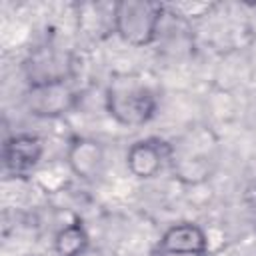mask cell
I'll list each match as a JSON object with an SVG mask.
<instances>
[{
  "mask_svg": "<svg viewBox=\"0 0 256 256\" xmlns=\"http://www.w3.org/2000/svg\"><path fill=\"white\" fill-rule=\"evenodd\" d=\"M104 106L108 116L120 126H144L158 112V94L142 78L118 74L106 86Z\"/></svg>",
  "mask_w": 256,
  "mask_h": 256,
  "instance_id": "obj_1",
  "label": "cell"
},
{
  "mask_svg": "<svg viewBox=\"0 0 256 256\" xmlns=\"http://www.w3.org/2000/svg\"><path fill=\"white\" fill-rule=\"evenodd\" d=\"M156 248L168 252L202 254L208 256V236L196 222H176L164 230Z\"/></svg>",
  "mask_w": 256,
  "mask_h": 256,
  "instance_id": "obj_9",
  "label": "cell"
},
{
  "mask_svg": "<svg viewBox=\"0 0 256 256\" xmlns=\"http://www.w3.org/2000/svg\"><path fill=\"white\" fill-rule=\"evenodd\" d=\"M170 168L184 184H200L208 180L216 166L214 140L210 132L194 128L182 138L170 142Z\"/></svg>",
  "mask_w": 256,
  "mask_h": 256,
  "instance_id": "obj_2",
  "label": "cell"
},
{
  "mask_svg": "<svg viewBox=\"0 0 256 256\" xmlns=\"http://www.w3.org/2000/svg\"><path fill=\"white\" fill-rule=\"evenodd\" d=\"M66 162L74 176L82 180H96L102 176L106 166V154L98 140L78 136L70 142L66 152Z\"/></svg>",
  "mask_w": 256,
  "mask_h": 256,
  "instance_id": "obj_8",
  "label": "cell"
},
{
  "mask_svg": "<svg viewBox=\"0 0 256 256\" xmlns=\"http://www.w3.org/2000/svg\"><path fill=\"white\" fill-rule=\"evenodd\" d=\"M78 90L72 80L50 82V84H34L26 88L24 104L32 116L38 118H60L72 112L78 104Z\"/></svg>",
  "mask_w": 256,
  "mask_h": 256,
  "instance_id": "obj_5",
  "label": "cell"
},
{
  "mask_svg": "<svg viewBox=\"0 0 256 256\" xmlns=\"http://www.w3.org/2000/svg\"><path fill=\"white\" fill-rule=\"evenodd\" d=\"M170 152L172 146L166 140L154 136L136 140L126 150V168L134 178L150 180L158 176L166 164H170Z\"/></svg>",
  "mask_w": 256,
  "mask_h": 256,
  "instance_id": "obj_7",
  "label": "cell"
},
{
  "mask_svg": "<svg viewBox=\"0 0 256 256\" xmlns=\"http://www.w3.org/2000/svg\"><path fill=\"white\" fill-rule=\"evenodd\" d=\"M152 256H202V254H184V252H168V250H160L154 246Z\"/></svg>",
  "mask_w": 256,
  "mask_h": 256,
  "instance_id": "obj_11",
  "label": "cell"
},
{
  "mask_svg": "<svg viewBox=\"0 0 256 256\" xmlns=\"http://www.w3.org/2000/svg\"><path fill=\"white\" fill-rule=\"evenodd\" d=\"M44 154V142L40 136L30 132H18L4 140L2 144V164L4 172L12 178L30 176L40 164Z\"/></svg>",
  "mask_w": 256,
  "mask_h": 256,
  "instance_id": "obj_6",
  "label": "cell"
},
{
  "mask_svg": "<svg viewBox=\"0 0 256 256\" xmlns=\"http://www.w3.org/2000/svg\"><path fill=\"white\" fill-rule=\"evenodd\" d=\"M90 248V234L80 220L62 226L54 236V252L58 256H84Z\"/></svg>",
  "mask_w": 256,
  "mask_h": 256,
  "instance_id": "obj_10",
  "label": "cell"
},
{
  "mask_svg": "<svg viewBox=\"0 0 256 256\" xmlns=\"http://www.w3.org/2000/svg\"><path fill=\"white\" fill-rule=\"evenodd\" d=\"M24 76L28 86L72 80L74 58L68 50L60 46H54V44L38 46L24 60Z\"/></svg>",
  "mask_w": 256,
  "mask_h": 256,
  "instance_id": "obj_4",
  "label": "cell"
},
{
  "mask_svg": "<svg viewBox=\"0 0 256 256\" xmlns=\"http://www.w3.org/2000/svg\"><path fill=\"white\" fill-rule=\"evenodd\" d=\"M166 8L152 0H120L112 6L114 32L132 46H148L158 38Z\"/></svg>",
  "mask_w": 256,
  "mask_h": 256,
  "instance_id": "obj_3",
  "label": "cell"
}]
</instances>
